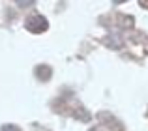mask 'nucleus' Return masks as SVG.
Masks as SVG:
<instances>
[{
  "mask_svg": "<svg viewBox=\"0 0 148 131\" xmlns=\"http://www.w3.org/2000/svg\"><path fill=\"white\" fill-rule=\"evenodd\" d=\"M26 28L32 30V32H43V30L47 28V21H45L41 15H32V17H28V21H26Z\"/></svg>",
  "mask_w": 148,
  "mask_h": 131,
  "instance_id": "1",
  "label": "nucleus"
},
{
  "mask_svg": "<svg viewBox=\"0 0 148 131\" xmlns=\"http://www.w3.org/2000/svg\"><path fill=\"white\" fill-rule=\"evenodd\" d=\"M0 131H19V128H15V126H4Z\"/></svg>",
  "mask_w": 148,
  "mask_h": 131,
  "instance_id": "2",
  "label": "nucleus"
}]
</instances>
